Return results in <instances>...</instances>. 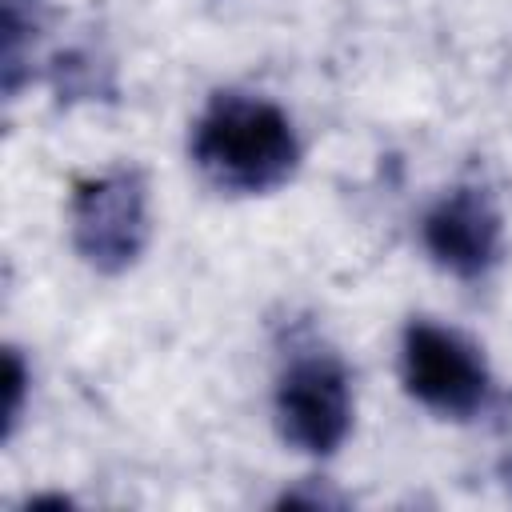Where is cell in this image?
Returning a JSON list of instances; mask_svg holds the SVG:
<instances>
[{"instance_id": "cell-1", "label": "cell", "mask_w": 512, "mask_h": 512, "mask_svg": "<svg viewBox=\"0 0 512 512\" xmlns=\"http://www.w3.org/2000/svg\"><path fill=\"white\" fill-rule=\"evenodd\" d=\"M192 160L224 192L256 196L292 180L300 140L284 108L264 96L220 92L192 124Z\"/></svg>"}, {"instance_id": "cell-2", "label": "cell", "mask_w": 512, "mask_h": 512, "mask_svg": "<svg viewBox=\"0 0 512 512\" xmlns=\"http://www.w3.org/2000/svg\"><path fill=\"white\" fill-rule=\"evenodd\" d=\"M400 380L416 404L448 420L476 416L492 396V376L480 348L432 320H412L404 328Z\"/></svg>"}, {"instance_id": "cell-3", "label": "cell", "mask_w": 512, "mask_h": 512, "mask_svg": "<svg viewBox=\"0 0 512 512\" xmlns=\"http://www.w3.org/2000/svg\"><path fill=\"white\" fill-rule=\"evenodd\" d=\"M68 216L76 252L104 276L132 268L148 244V188L132 168L76 180Z\"/></svg>"}, {"instance_id": "cell-4", "label": "cell", "mask_w": 512, "mask_h": 512, "mask_svg": "<svg viewBox=\"0 0 512 512\" xmlns=\"http://www.w3.org/2000/svg\"><path fill=\"white\" fill-rule=\"evenodd\" d=\"M276 424L292 448L332 456L352 432V388L344 364L328 352L296 356L276 384Z\"/></svg>"}, {"instance_id": "cell-5", "label": "cell", "mask_w": 512, "mask_h": 512, "mask_svg": "<svg viewBox=\"0 0 512 512\" xmlns=\"http://www.w3.org/2000/svg\"><path fill=\"white\" fill-rule=\"evenodd\" d=\"M424 252L456 280H480L496 268L504 224L484 188L460 184L444 192L420 220Z\"/></svg>"}, {"instance_id": "cell-6", "label": "cell", "mask_w": 512, "mask_h": 512, "mask_svg": "<svg viewBox=\"0 0 512 512\" xmlns=\"http://www.w3.org/2000/svg\"><path fill=\"white\" fill-rule=\"evenodd\" d=\"M24 396H28V368L20 360L16 348H4V376H0V440L12 436L16 420H20V408H24Z\"/></svg>"}, {"instance_id": "cell-7", "label": "cell", "mask_w": 512, "mask_h": 512, "mask_svg": "<svg viewBox=\"0 0 512 512\" xmlns=\"http://www.w3.org/2000/svg\"><path fill=\"white\" fill-rule=\"evenodd\" d=\"M72 500L68 496H32L28 500V508H68Z\"/></svg>"}]
</instances>
